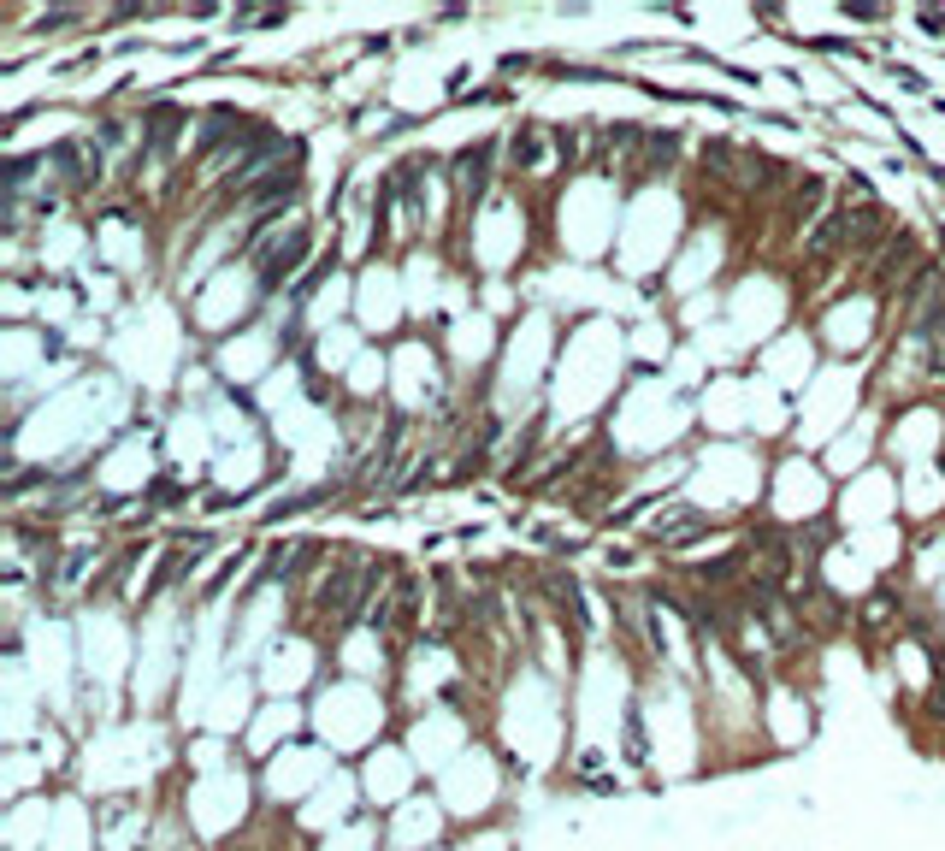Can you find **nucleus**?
I'll return each instance as SVG.
<instances>
[]
</instances>
